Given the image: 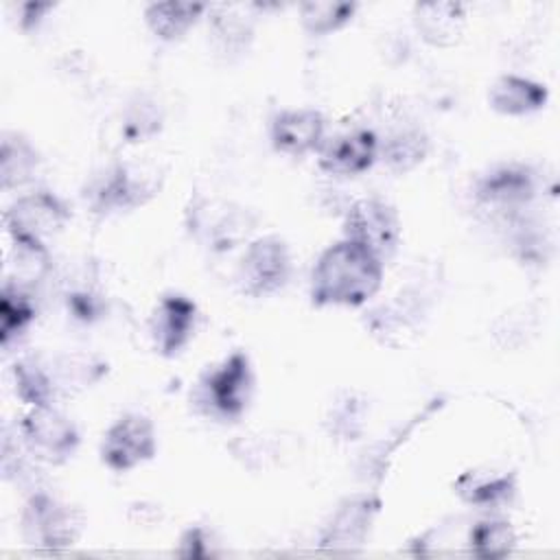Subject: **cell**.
Wrapping results in <instances>:
<instances>
[{
  "mask_svg": "<svg viewBox=\"0 0 560 560\" xmlns=\"http://www.w3.org/2000/svg\"><path fill=\"white\" fill-rule=\"evenodd\" d=\"M383 282V260L363 245L341 238L326 247L311 273L315 306H363Z\"/></svg>",
  "mask_w": 560,
  "mask_h": 560,
  "instance_id": "1",
  "label": "cell"
},
{
  "mask_svg": "<svg viewBox=\"0 0 560 560\" xmlns=\"http://www.w3.org/2000/svg\"><path fill=\"white\" fill-rule=\"evenodd\" d=\"M252 392V361L243 350H234L201 376L192 400L203 416L221 422H234L247 411Z\"/></svg>",
  "mask_w": 560,
  "mask_h": 560,
  "instance_id": "2",
  "label": "cell"
},
{
  "mask_svg": "<svg viewBox=\"0 0 560 560\" xmlns=\"http://www.w3.org/2000/svg\"><path fill=\"white\" fill-rule=\"evenodd\" d=\"M538 195V177L532 166L508 162L483 173L472 186L475 206L503 228L508 221L529 210Z\"/></svg>",
  "mask_w": 560,
  "mask_h": 560,
  "instance_id": "3",
  "label": "cell"
},
{
  "mask_svg": "<svg viewBox=\"0 0 560 560\" xmlns=\"http://www.w3.org/2000/svg\"><path fill=\"white\" fill-rule=\"evenodd\" d=\"M162 171L140 162H116L92 179L88 203L96 214L129 212L144 206L162 186Z\"/></svg>",
  "mask_w": 560,
  "mask_h": 560,
  "instance_id": "4",
  "label": "cell"
},
{
  "mask_svg": "<svg viewBox=\"0 0 560 560\" xmlns=\"http://www.w3.org/2000/svg\"><path fill=\"white\" fill-rule=\"evenodd\" d=\"M85 527V514L48 490L35 488L22 512V532L28 545L46 551L72 547Z\"/></svg>",
  "mask_w": 560,
  "mask_h": 560,
  "instance_id": "5",
  "label": "cell"
},
{
  "mask_svg": "<svg viewBox=\"0 0 560 560\" xmlns=\"http://www.w3.org/2000/svg\"><path fill=\"white\" fill-rule=\"evenodd\" d=\"M343 238L363 245L383 262L389 260L400 243V219L396 208L378 197L352 201L343 214Z\"/></svg>",
  "mask_w": 560,
  "mask_h": 560,
  "instance_id": "6",
  "label": "cell"
},
{
  "mask_svg": "<svg viewBox=\"0 0 560 560\" xmlns=\"http://www.w3.org/2000/svg\"><path fill=\"white\" fill-rule=\"evenodd\" d=\"M70 221V208L50 190L20 195L4 210V225L11 241H31L46 245Z\"/></svg>",
  "mask_w": 560,
  "mask_h": 560,
  "instance_id": "7",
  "label": "cell"
},
{
  "mask_svg": "<svg viewBox=\"0 0 560 560\" xmlns=\"http://www.w3.org/2000/svg\"><path fill=\"white\" fill-rule=\"evenodd\" d=\"M291 276V254L280 236L267 234L254 238L238 262L236 282L241 293L265 298L280 291Z\"/></svg>",
  "mask_w": 560,
  "mask_h": 560,
  "instance_id": "8",
  "label": "cell"
},
{
  "mask_svg": "<svg viewBox=\"0 0 560 560\" xmlns=\"http://www.w3.org/2000/svg\"><path fill=\"white\" fill-rule=\"evenodd\" d=\"M20 435L28 451L46 464H66L79 448L77 424L55 405L31 407L20 420Z\"/></svg>",
  "mask_w": 560,
  "mask_h": 560,
  "instance_id": "9",
  "label": "cell"
},
{
  "mask_svg": "<svg viewBox=\"0 0 560 560\" xmlns=\"http://www.w3.org/2000/svg\"><path fill=\"white\" fill-rule=\"evenodd\" d=\"M158 435L151 418L142 413L120 416L103 435L101 459L114 472H127L153 459Z\"/></svg>",
  "mask_w": 560,
  "mask_h": 560,
  "instance_id": "10",
  "label": "cell"
},
{
  "mask_svg": "<svg viewBox=\"0 0 560 560\" xmlns=\"http://www.w3.org/2000/svg\"><path fill=\"white\" fill-rule=\"evenodd\" d=\"M381 499L376 494H357L343 499L319 534V547L328 553H357L370 538Z\"/></svg>",
  "mask_w": 560,
  "mask_h": 560,
  "instance_id": "11",
  "label": "cell"
},
{
  "mask_svg": "<svg viewBox=\"0 0 560 560\" xmlns=\"http://www.w3.org/2000/svg\"><path fill=\"white\" fill-rule=\"evenodd\" d=\"M427 304L420 291H400L396 300L368 313L370 332L385 346L400 348L420 332Z\"/></svg>",
  "mask_w": 560,
  "mask_h": 560,
  "instance_id": "12",
  "label": "cell"
},
{
  "mask_svg": "<svg viewBox=\"0 0 560 560\" xmlns=\"http://www.w3.org/2000/svg\"><path fill=\"white\" fill-rule=\"evenodd\" d=\"M195 324H197V304L190 298L182 293L164 295L155 304L149 319V332L155 350L162 357L179 354L190 341L195 332Z\"/></svg>",
  "mask_w": 560,
  "mask_h": 560,
  "instance_id": "13",
  "label": "cell"
},
{
  "mask_svg": "<svg viewBox=\"0 0 560 560\" xmlns=\"http://www.w3.org/2000/svg\"><path fill=\"white\" fill-rule=\"evenodd\" d=\"M378 160V136L372 129H352L328 138L317 149V164L328 175L352 177Z\"/></svg>",
  "mask_w": 560,
  "mask_h": 560,
  "instance_id": "14",
  "label": "cell"
},
{
  "mask_svg": "<svg viewBox=\"0 0 560 560\" xmlns=\"http://www.w3.org/2000/svg\"><path fill=\"white\" fill-rule=\"evenodd\" d=\"M258 4H208V35L212 48L230 59L247 52L256 33Z\"/></svg>",
  "mask_w": 560,
  "mask_h": 560,
  "instance_id": "15",
  "label": "cell"
},
{
  "mask_svg": "<svg viewBox=\"0 0 560 560\" xmlns=\"http://www.w3.org/2000/svg\"><path fill=\"white\" fill-rule=\"evenodd\" d=\"M271 144L287 155H306L317 151L326 136V118L313 107L282 109L271 118Z\"/></svg>",
  "mask_w": 560,
  "mask_h": 560,
  "instance_id": "16",
  "label": "cell"
},
{
  "mask_svg": "<svg viewBox=\"0 0 560 560\" xmlns=\"http://www.w3.org/2000/svg\"><path fill=\"white\" fill-rule=\"evenodd\" d=\"M411 20H413L416 33L424 44L435 48H451L464 37L468 13H466V4L462 2L435 0V2L413 4Z\"/></svg>",
  "mask_w": 560,
  "mask_h": 560,
  "instance_id": "17",
  "label": "cell"
},
{
  "mask_svg": "<svg viewBox=\"0 0 560 560\" xmlns=\"http://www.w3.org/2000/svg\"><path fill=\"white\" fill-rule=\"evenodd\" d=\"M457 497L479 510H497L508 505L516 494V475L508 470L472 468L462 472L453 483Z\"/></svg>",
  "mask_w": 560,
  "mask_h": 560,
  "instance_id": "18",
  "label": "cell"
},
{
  "mask_svg": "<svg viewBox=\"0 0 560 560\" xmlns=\"http://www.w3.org/2000/svg\"><path fill=\"white\" fill-rule=\"evenodd\" d=\"M192 228L210 243L212 249L225 252L254 230V217L238 206H221L212 210H190Z\"/></svg>",
  "mask_w": 560,
  "mask_h": 560,
  "instance_id": "19",
  "label": "cell"
},
{
  "mask_svg": "<svg viewBox=\"0 0 560 560\" xmlns=\"http://www.w3.org/2000/svg\"><path fill=\"white\" fill-rule=\"evenodd\" d=\"M46 365H48L57 398L83 394L107 374V363L101 357L92 352H79V350L57 354L50 361H46Z\"/></svg>",
  "mask_w": 560,
  "mask_h": 560,
  "instance_id": "20",
  "label": "cell"
},
{
  "mask_svg": "<svg viewBox=\"0 0 560 560\" xmlns=\"http://www.w3.org/2000/svg\"><path fill=\"white\" fill-rule=\"evenodd\" d=\"M547 101H549V90L542 83L521 74L499 77L488 92L490 107L503 116L534 114L542 109Z\"/></svg>",
  "mask_w": 560,
  "mask_h": 560,
  "instance_id": "21",
  "label": "cell"
},
{
  "mask_svg": "<svg viewBox=\"0 0 560 560\" xmlns=\"http://www.w3.org/2000/svg\"><path fill=\"white\" fill-rule=\"evenodd\" d=\"M208 11L203 2H186V0H168V2H151L144 7V22L149 31L162 42H175L184 37L199 18Z\"/></svg>",
  "mask_w": 560,
  "mask_h": 560,
  "instance_id": "22",
  "label": "cell"
},
{
  "mask_svg": "<svg viewBox=\"0 0 560 560\" xmlns=\"http://www.w3.org/2000/svg\"><path fill=\"white\" fill-rule=\"evenodd\" d=\"M39 168V153L28 138L4 131L0 140V184L4 190L28 184Z\"/></svg>",
  "mask_w": 560,
  "mask_h": 560,
  "instance_id": "23",
  "label": "cell"
},
{
  "mask_svg": "<svg viewBox=\"0 0 560 560\" xmlns=\"http://www.w3.org/2000/svg\"><path fill=\"white\" fill-rule=\"evenodd\" d=\"M429 153V138L418 127H402L392 131L385 140L378 138V160L394 173L413 171Z\"/></svg>",
  "mask_w": 560,
  "mask_h": 560,
  "instance_id": "24",
  "label": "cell"
},
{
  "mask_svg": "<svg viewBox=\"0 0 560 560\" xmlns=\"http://www.w3.org/2000/svg\"><path fill=\"white\" fill-rule=\"evenodd\" d=\"M35 319V302L28 289L4 280L0 298V339L9 348Z\"/></svg>",
  "mask_w": 560,
  "mask_h": 560,
  "instance_id": "25",
  "label": "cell"
},
{
  "mask_svg": "<svg viewBox=\"0 0 560 560\" xmlns=\"http://www.w3.org/2000/svg\"><path fill=\"white\" fill-rule=\"evenodd\" d=\"M11 243H13V252L9 258L7 280L31 291L37 282H42L52 271L48 247L31 241H11Z\"/></svg>",
  "mask_w": 560,
  "mask_h": 560,
  "instance_id": "26",
  "label": "cell"
},
{
  "mask_svg": "<svg viewBox=\"0 0 560 560\" xmlns=\"http://www.w3.org/2000/svg\"><path fill=\"white\" fill-rule=\"evenodd\" d=\"M13 383L20 400H24L31 407L55 405L57 400V392H55L46 361H39L35 357H24L15 361Z\"/></svg>",
  "mask_w": 560,
  "mask_h": 560,
  "instance_id": "27",
  "label": "cell"
},
{
  "mask_svg": "<svg viewBox=\"0 0 560 560\" xmlns=\"http://www.w3.org/2000/svg\"><path fill=\"white\" fill-rule=\"evenodd\" d=\"M300 24L308 35L322 37L343 28L357 13V2H339V0H311L300 7Z\"/></svg>",
  "mask_w": 560,
  "mask_h": 560,
  "instance_id": "28",
  "label": "cell"
},
{
  "mask_svg": "<svg viewBox=\"0 0 560 560\" xmlns=\"http://www.w3.org/2000/svg\"><path fill=\"white\" fill-rule=\"evenodd\" d=\"M514 545L516 532L503 518H481L468 532V549L477 558H503Z\"/></svg>",
  "mask_w": 560,
  "mask_h": 560,
  "instance_id": "29",
  "label": "cell"
},
{
  "mask_svg": "<svg viewBox=\"0 0 560 560\" xmlns=\"http://www.w3.org/2000/svg\"><path fill=\"white\" fill-rule=\"evenodd\" d=\"M164 125V112L160 103L153 96L138 94L129 101V105L122 112V125L120 131L127 142H144L160 133Z\"/></svg>",
  "mask_w": 560,
  "mask_h": 560,
  "instance_id": "30",
  "label": "cell"
},
{
  "mask_svg": "<svg viewBox=\"0 0 560 560\" xmlns=\"http://www.w3.org/2000/svg\"><path fill=\"white\" fill-rule=\"evenodd\" d=\"M326 429L335 440L352 442L365 429V400L354 392H343L328 409Z\"/></svg>",
  "mask_w": 560,
  "mask_h": 560,
  "instance_id": "31",
  "label": "cell"
},
{
  "mask_svg": "<svg viewBox=\"0 0 560 560\" xmlns=\"http://www.w3.org/2000/svg\"><path fill=\"white\" fill-rule=\"evenodd\" d=\"M230 451L234 453V457L252 468V470H260L267 468L276 462L278 457V446L273 442L271 435L267 433H249V435H238L234 442H230Z\"/></svg>",
  "mask_w": 560,
  "mask_h": 560,
  "instance_id": "32",
  "label": "cell"
},
{
  "mask_svg": "<svg viewBox=\"0 0 560 560\" xmlns=\"http://www.w3.org/2000/svg\"><path fill=\"white\" fill-rule=\"evenodd\" d=\"M66 306L68 313L83 322V324H92L96 322L103 313H105V302L101 298V293L94 287L88 284H79L66 291Z\"/></svg>",
  "mask_w": 560,
  "mask_h": 560,
  "instance_id": "33",
  "label": "cell"
},
{
  "mask_svg": "<svg viewBox=\"0 0 560 560\" xmlns=\"http://www.w3.org/2000/svg\"><path fill=\"white\" fill-rule=\"evenodd\" d=\"M534 319H536V317L529 313V308H527V306H521V308H516V311L505 313V315L497 322L494 335H497V339H499L503 346H508L512 337H518V335H523V332L527 335L529 330H534Z\"/></svg>",
  "mask_w": 560,
  "mask_h": 560,
  "instance_id": "34",
  "label": "cell"
},
{
  "mask_svg": "<svg viewBox=\"0 0 560 560\" xmlns=\"http://www.w3.org/2000/svg\"><path fill=\"white\" fill-rule=\"evenodd\" d=\"M208 542H210V536L203 527H199V525L188 527L179 538L177 556H182V558H208V556H212V549H210Z\"/></svg>",
  "mask_w": 560,
  "mask_h": 560,
  "instance_id": "35",
  "label": "cell"
},
{
  "mask_svg": "<svg viewBox=\"0 0 560 560\" xmlns=\"http://www.w3.org/2000/svg\"><path fill=\"white\" fill-rule=\"evenodd\" d=\"M55 9V2H37V0H28L18 4V22L22 31H35L44 18Z\"/></svg>",
  "mask_w": 560,
  "mask_h": 560,
  "instance_id": "36",
  "label": "cell"
}]
</instances>
